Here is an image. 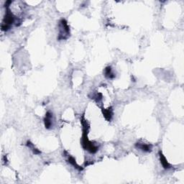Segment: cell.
<instances>
[{"label": "cell", "instance_id": "5", "mask_svg": "<svg viewBox=\"0 0 184 184\" xmlns=\"http://www.w3.org/2000/svg\"><path fill=\"white\" fill-rule=\"evenodd\" d=\"M158 155H159V158H160V163H161L162 168L164 169H166V170H168V169H170L171 168V166L170 165V163L168 162V160L165 157L161 151H159V153H158Z\"/></svg>", "mask_w": 184, "mask_h": 184}, {"label": "cell", "instance_id": "8", "mask_svg": "<svg viewBox=\"0 0 184 184\" xmlns=\"http://www.w3.org/2000/svg\"><path fill=\"white\" fill-rule=\"evenodd\" d=\"M104 76L106 78L109 79H113L115 78V74L112 72V69L111 66H107L104 69Z\"/></svg>", "mask_w": 184, "mask_h": 184}, {"label": "cell", "instance_id": "7", "mask_svg": "<svg viewBox=\"0 0 184 184\" xmlns=\"http://www.w3.org/2000/svg\"><path fill=\"white\" fill-rule=\"evenodd\" d=\"M67 156H68V159H67L68 162H69L71 166H73L76 169H77L78 170H79V171L83 170V168H81V166H79V165L77 164V162H76V161L74 158L72 157V156L69 155H68Z\"/></svg>", "mask_w": 184, "mask_h": 184}, {"label": "cell", "instance_id": "2", "mask_svg": "<svg viewBox=\"0 0 184 184\" xmlns=\"http://www.w3.org/2000/svg\"><path fill=\"white\" fill-rule=\"evenodd\" d=\"M15 21V17L12 14V12H10L9 10H7V12H6L5 17L4 18L2 25H7L8 27H11V25L13 24Z\"/></svg>", "mask_w": 184, "mask_h": 184}, {"label": "cell", "instance_id": "3", "mask_svg": "<svg viewBox=\"0 0 184 184\" xmlns=\"http://www.w3.org/2000/svg\"><path fill=\"white\" fill-rule=\"evenodd\" d=\"M135 147L142 151L145 152V153H151L153 149V145L151 144H145L138 142V143H135Z\"/></svg>", "mask_w": 184, "mask_h": 184}, {"label": "cell", "instance_id": "10", "mask_svg": "<svg viewBox=\"0 0 184 184\" xmlns=\"http://www.w3.org/2000/svg\"><path fill=\"white\" fill-rule=\"evenodd\" d=\"M94 99H96V100L97 101H101V99H102V94H100V93H98V94H96V95H95V96H94Z\"/></svg>", "mask_w": 184, "mask_h": 184}, {"label": "cell", "instance_id": "1", "mask_svg": "<svg viewBox=\"0 0 184 184\" xmlns=\"http://www.w3.org/2000/svg\"><path fill=\"white\" fill-rule=\"evenodd\" d=\"M59 41H64L70 36V27L65 19H61L59 22Z\"/></svg>", "mask_w": 184, "mask_h": 184}, {"label": "cell", "instance_id": "4", "mask_svg": "<svg viewBox=\"0 0 184 184\" xmlns=\"http://www.w3.org/2000/svg\"><path fill=\"white\" fill-rule=\"evenodd\" d=\"M44 124L46 129L50 130L53 127V113L48 111L45 114V117L44 118Z\"/></svg>", "mask_w": 184, "mask_h": 184}, {"label": "cell", "instance_id": "9", "mask_svg": "<svg viewBox=\"0 0 184 184\" xmlns=\"http://www.w3.org/2000/svg\"><path fill=\"white\" fill-rule=\"evenodd\" d=\"M26 145L27 146V147H29V148L32 149V151H33V153H34V154H35V155H40V154H41V152L38 149L36 148V147H35V146H34L33 144L30 141H29V140L27 141V142Z\"/></svg>", "mask_w": 184, "mask_h": 184}, {"label": "cell", "instance_id": "6", "mask_svg": "<svg viewBox=\"0 0 184 184\" xmlns=\"http://www.w3.org/2000/svg\"><path fill=\"white\" fill-rule=\"evenodd\" d=\"M102 114L106 120L108 122H110L112 119L113 117V109L112 107H110L106 109H102Z\"/></svg>", "mask_w": 184, "mask_h": 184}]
</instances>
